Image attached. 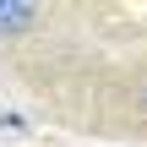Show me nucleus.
Returning a JSON list of instances; mask_svg holds the SVG:
<instances>
[{
    "label": "nucleus",
    "mask_w": 147,
    "mask_h": 147,
    "mask_svg": "<svg viewBox=\"0 0 147 147\" xmlns=\"http://www.w3.org/2000/svg\"><path fill=\"white\" fill-rule=\"evenodd\" d=\"M33 22V5H0V27H27Z\"/></svg>",
    "instance_id": "obj_1"
}]
</instances>
